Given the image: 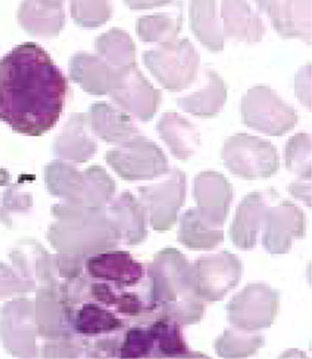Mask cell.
<instances>
[{"label": "cell", "mask_w": 312, "mask_h": 359, "mask_svg": "<svg viewBox=\"0 0 312 359\" xmlns=\"http://www.w3.org/2000/svg\"><path fill=\"white\" fill-rule=\"evenodd\" d=\"M154 355V339L148 327H133L125 332L119 347L122 358H146Z\"/></svg>", "instance_id": "obj_37"}, {"label": "cell", "mask_w": 312, "mask_h": 359, "mask_svg": "<svg viewBox=\"0 0 312 359\" xmlns=\"http://www.w3.org/2000/svg\"><path fill=\"white\" fill-rule=\"evenodd\" d=\"M35 303L28 298H17L0 312V339L9 353L15 357H38Z\"/></svg>", "instance_id": "obj_11"}, {"label": "cell", "mask_w": 312, "mask_h": 359, "mask_svg": "<svg viewBox=\"0 0 312 359\" xmlns=\"http://www.w3.org/2000/svg\"><path fill=\"white\" fill-rule=\"evenodd\" d=\"M186 176L178 168L167 172V179L151 186L139 187L140 202L149 215L150 226L157 232L169 231L178 219L184 205Z\"/></svg>", "instance_id": "obj_10"}, {"label": "cell", "mask_w": 312, "mask_h": 359, "mask_svg": "<svg viewBox=\"0 0 312 359\" xmlns=\"http://www.w3.org/2000/svg\"><path fill=\"white\" fill-rule=\"evenodd\" d=\"M221 17L225 34L249 44L259 43L265 34L261 18L246 0H223Z\"/></svg>", "instance_id": "obj_23"}, {"label": "cell", "mask_w": 312, "mask_h": 359, "mask_svg": "<svg viewBox=\"0 0 312 359\" xmlns=\"http://www.w3.org/2000/svg\"><path fill=\"white\" fill-rule=\"evenodd\" d=\"M190 28L196 38L210 51H221L225 35L216 17L215 0H190Z\"/></svg>", "instance_id": "obj_26"}, {"label": "cell", "mask_w": 312, "mask_h": 359, "mask_svg": "<svg viewBox=\"0 0 312 359\" xmlns=\"http://www.w3.org/2000/svg\"><path fill=\"white\" fill-rule=\"evenodd\" d=\"M156 129L174 156L181 161H188L200 144L195 126L176 112L164 114Z\"/></svg>", "instance_id": "obj_24"}, {"label": "cell", "mask_w": 312, "mask_h": 359, "mask_svg": "<svg viewBox=\"0 0 312 359\" xmlns=\"http://www.w3.org/2000/svg\"><path fill=\"white\" fill-rule=\"evenodd\" d=\"M193 286L196 296L207 302H218L238 286L242 275V264L229 251L197 258L191 264Z\"/></svg>", "instance_id": "obj_8"}, {"label": "cell", "mask_w": 312, "mask_h": 359, "mask_svg": "<svg viewBox=\"0 0 312 359\" xmlns=\"http://www.w3.org/2000/svg\"><path fill=\"white\" fill-rule=\"evenodd\" d=\"M194 197L201 221L210 229H220L229 215L234 190L223 175L204 171L194 180Z\"/></svg>", "instance_id": "obj_14"}, {"label": "cell", "mask_w": 312, "mask_h": 359, "mask_svg": "<svg viewBox=\"0 0 312 359\" xmlns=\"http://www.w3.org/2000/svg\"><path fill=\"white\" fill-rule=\"evenodd\" d=\"M44 177L46 189L53 196L69 203H83L85 177L78 168L62 160L53 161L45 168Z\"/></svg>", "instance_id": "obj_27"}, {"label": "cell", "mask_w": 312, "mask_h": 359, "mask_svg": "<svg viewBox=\"0 0 312 359\" xmlns=\"http://www.w3.org/2000/svg\"><path fill=\"white\" fill-rule=\"evenodd\" d=\"M286 168L301 180H311V137L308 134L292 136L286 145Z\"/></svg>", "instance_id": "obj_36"}, {"label": "cell", "mask_w": 312, "mask_h": 359, "mask_svg": "<svg viewBox=\"0 0 312 359\" xmlns=\"http://www.w3.org/2000/svg\"><path fill=\"white\" fill-rule=\"evenodd\" d=\"M178 240L191 250H212L223 241L220 229H210L201 221L196 208H190L180 219Z\"/></svg>", "instance_id": "obj_30"}, {"label": "cell", "mask_w": 312, "mask_h": 359, "mask_svg": "<svg viewBox=\"0 0 312 359\" xmlns=\"http://www.w3.org/2000/svg\"><path fill=\"white\" fill-rule=\"evenodd\" d=\"M144 62L165 89L181 91L194 83L200 56L189 40H174L157 49L146 51Z\"/></svg>", "instance_id": "obj_4"}, {"label": "cell", "mask_w": 312, "mask_h": 359, "mask_svg": "<svg viewBox=\"0 0 312 359\" xmlns=\"http://www.w3.org/2000/svg\"><path fill=\"white\" fill-rule=\"evenodd\" d=\"M255 3L262 13L268 14V17L271 19V22L278 19L281 0H255Z\"/></svg>", "instance_id": "obj_44"}, {"label": "cell", "mask_w": 312, "mask_h": 359, "mask_svg": "<svg viewBox=\"0 0 312 359\" xmlns=\"http://www.w3.org/2000/svg\"><path fill=\"white\" fill-rule=\"evenodd\" d=\"M279 304V292L265 283H251L228 304L229 322L242 331L265 330L275 322Z\"/></svg>", "instance_id": "obj_9"}, {"label": "cell", "mask_w": 312, "mask_h": 359, "mask_svg": "<svg viewBox=\"0 0 312 359\" xmlns=\"http://www.w3.org/2000/svg\"><path fill=\"white\" fill-rule=\"evenodd\" d=\"M181 29V17H171L169 14H152L140 18L136 24V33L145 43L167 44L176 40Z\"/></svg>", "instance_id": "obj_32"}, {"label": "cell", "mask_w": 312, "mask_h": 359, "mask_svg": "<svg viewBox=\"0 0 312 359\" xmlns=\"http://www.w3.org/2000/svg\"><path fill=\"white\" fill-rule=\"evenodd\" d=\"M67 80L35 43L15 46L0 60V120L18 134L38 137L56 126Z\"/></svg>", "instance_id": "obj_1"}, {"label": "cell", "mask_w": 312, "mask_h": 359, "mask_svg": "<svg viewBox=\"0 0 312 359\" xmlns=\"http://www.w3.org/2000/svg\"><path fill=\"white\" fill-rule=\"evenodd\" d=\"M32 208H33L32 194L22 192L19 190V186L9 184L3 196V205L0 208V219L3 224L11 229L13 215L28 213Z\"/></svg>", "instance_id": "obj_38"}, {"label": "cell", "mask_w": 312, "mask_h": 359, "mask_svg": "<svg viewBox=\"0 0 312 359\" xmlns=\"http://www.w3.org/2000/svg\"><path fill=\"white\" fill-rule=\"evenodd\" d=\"M22 29L34 36H56L65 24L64 6L45 3L43 0H24L18 11Z\"/></svg>", "instance_id": "obj_22"}, {"label": "cell", "mask_w": 312, "mask_h": 359, "mask_svg": "<svg viewBox=\"0 0 312 359\" xmlns=\"http://www.w3.org/2000/svg\"><path fill=\"white\" fill-rule=\"evenodd\" d=\"M84 266L90 278L112 283L119 291L139 285L145 275L144 266L122 250H108L89 256Z\"/></svg>", "instance_id": "obj_15"}, {"label": "cell", "mask_w": 312, "mask_h": 359, "mask_svg": "<svg viewBox=\"0 0 312 359\" xmlns=\"http://www.w3.org/2000/svg\"><path fill=\"white\" fill-rule=\"evenodd\" d=\"M69 73L74 83L91 95H105L112 89L117 69L99 55L78 53L72 57Z\"/></svg>", "instance_id": "obj_20"}, {"label": "cell", "mask_w": 312, "mask_h": 359, "mask_svg": "<svg viewBox=\"0 0 312 359\" xmlns=\"http://www.w3.org/2000/svg\"><path fill=\"white\" fill-rule=\"evenodd\" d=\"M98 144L90 129L86 114H74L67 120L62 134L56 137L54 144L56 156L62 161L86 163L94 156Z\"/></svg>", "instance_id": "obj_17"}, {"label": "cell", "mask_w": 312, "mask_h": 359, "mask_svg": "<svg viewBox=\"0 0 312 359\" xmlns=\"http://www.w3.org/2000/svg\"><path fill=\"white\" fill-rule=\"evenodd\" d=\"M262 243L273 255L289 252L295 238L305 236V215L295 203L284 200L264 212Z\"/></svg>", "instance_id": "obj_13"}, {"label": "cell", "mask_w": 312, "mask_h": 359, "mask_svg": "<svg viewBox=\"0 0 312 359\" xmlns=\"http://www.w3.org/2000/svg\"><path fill=\"white\" fill-rule=\"evenodd\" d=\"M45 3H49V4H56V6H63L64 4V0H43Z\"/></svg>", "instance_id": "obj_45"}, {"label": "cell", "mask_w": 312, "mask_h": 359, "mask_svg": "<svg viewBox=\"0 0 312 359\" xmlns=\"http://www.w3.org/2000/svg\"><path fill=\"white\" fill-rule=\"evenodd\" d=\"M150 312H159L180 325L199 323L205 314V302L197 297L193 286L191 264L175 248L156 253L148 266Z\"/></svg>", "instance_id": "obj_2"}, {"label": "cell", "mask_w": 312, "mask_h": 359, "mask_svg": "<svg viewBox=\"0 0 312 359\" xmlns=\"http://www.w3.org/2000/svg\"><path fill=\"white\" fill-rule=\"evenodd\" d=\"M241 116L246 126L268 136H281L295 128L299 116L273 89L255 86L241 101Z\"/></svg>", "instance_id": "obj_6"}, {"label": "cell", "mask_w": 312, "mask_h": 359, "mask_svg": "<svg viewBox=\"0 0 312 359\" xmlns=\"http://www.w3.org/2000/svg\"><path fill=\"white\" fill-rule=\"evenodd\" d=\"M70 13L79 27L98 28L112 18V0H70Z\"/></svg>", "instance_id": "obj_35"}, {"label": "cell", "mask_w": 312, "mask_h": 359, "mask_svg": "<svg viewBox=\"0 0 312 359\" xmlns=\"http://www.w3.org/2000/svg\"><path fill=\"white\" fill-rule=\"evenodd\" d=\"M85 259L86 258L65 255V253L56 255L54 256L56 275L65 280L78 278L79 276L83 275Z\"/></svg>", "instance_id": "obj_40"}, {"label": "cell", "mask_w": 312, "mask_h": 359, "mask_svg": "<svg viewBox=\"0 0 312 359\" xmlns=\"http://www.w3.org/2000/svg\"><path fill=\"white\" fill-rule=\"evenodd\" d=\"M264 337L242 330H226L215 342L216 353L223 358H244L264 346Z\"/></svg>", "instance_id": "obj_33"}, {"label": "cell", "mask_w": 312, "mask_h": 359, "mask_svg": "<svg viewBox=\"0 0 312 359\" xmlns=\"http://www.w3.org/2000/svg\"><path fill=\"white\" fill-rule=\"evenodd\" d=\"M95 49L101 59L117 70L136 64L134 41L123 29H112L100 35L95 41Z\"/></svg>", "instance_id": "obj_31"}, {"label": "cell", "mask_w": 312, "mask_h": 359, "mask_svg": "<svg viewBox=\"0 0 312 359\" xmlns=\"http://www.w3.org/2000/svg\"><path fill=\"white\" fill-rule=\"evenodd\" d=\"M289 192H290L292 196L305 201L307 203V206H310L311 203V185H310V181L305 182V180L300 179V181H297L295 184L289 186Z\"/></svg>", "instance_id": "obj_42"}, {"label": "cell", "mask_w": 312, "mask_h": 359, "mask_svg": "<svg viewBox=\"0 0 312 359\" xmlns=\"http://www.w3.org/2000/svg\"><path fill=\"white\" fill-rule=\"evenodd\" d=\"M106 163L126 181L156 179L170 170L162 149L141 135L108 151Z\"/></svg>", "instance_id": "obj_7"}, {"label": "cell", "mask_w": 312, "mask_h": 359, "mask_svg": "<svg viewBox=\"0 0 312 359\" xmlns=\"http://www.w3.org/2000/svg\"><path fill=\"white\" fill-rule=\"evenodd\" d=\"M88 120L93 134L109 144L122 145L140 135L139 129L130 116L106 102L91 105Z\"/></svg>", "instance_id": "obj_19"}, {"label": "cell", "mask_w": 312, "mask_h": 359, "mask_svg": "<svg viewBox=\"0 0 312 359\" xmlns=\"http://www.w3.org/2000/svg\"><path fill=\"white\" fill-rule=\"evenodd\" d=\"M58 283L40 286L37 301L34 302L38 334L45 339L73 336L67 325L65 309L59 294Z\"/></svg>", "instance_id": "obj_18"}, {"label": "cell", "mask_w": 312, "mask_h": 359, "mask_svg": "<svg viewBox=\"0 0 312 359\" xmlns=\"http://www.w3.org/2000/svg\"><path fill=\"white\" fill-rule=\"evenodd\" d=\"M265 208L266 200L262 192H251L240 203L230 229L231 241L240 250H251L256 246Z\"/></svg>", "instance_id": "obj_21"}, {"label": "cell", "mask_w": 312, "mask_h": 359, "mask_svg": "<svg viewBox=\"0 0 312 359\" xmlns=\"http://www.w3.org/2000/svg\"><path fill=\"white\" fill-rule=\"evenodd\" d=\"M180 323L170 317L157 314L156 320L149 325L151 336L154 339V355L165 358H183V357H201L202 354L190 352L185 342L184 334Z\"/></svg>", "instance_id": "obj_28"}, {"label": "cell", "mask_w": 312, "mask_h": 359, "mask_svg": "<svg viewBox=\"0 0 312 359\" xmlns=\"http://www.w3.org/2000/svg\"><path fill=\"white\" fill-rule=\"evenodd\" d=\"M109 94L123 110L143 121L154 118L162 102V93L146 80L136 64L117 70Z\"/></svg>", "instance_id": "obj_12"}, {"label": "cell", "mask_w": 312, "mask_h": 359, "mask_svg": "<svg viewBox=\"0 0 312 359\" xmlns=\"http://www.w3.org/2000/svg\"><path fill=\"white\" fill-rule=\"evenodd\" d=\"M106 215L117 230L120 241L136 246L148 237L145 208L130 192H123L108 203Z\"/></svg>", "instance_id": "obj_16"}, {"label": "cell", "mask_w": 312, "mask_h": 359, "mask_svg": "<svg viewBox=\"0 0 312 359\" xmlns=\"http://www.w3.org/2000/svg\"><path fill=\"white\" fill-rule=\"evenodd\" d=\"M273 28L286 39L311 40V0H282Z\"/></svg>", "instance_id": "obj_29"}, {"label": "cell", "mask_w": 312, "mask_h": 359, "mask_svg": "<svg viewBox=\"0 0 312 359\" xmlns=\"http://www.w3.org/2000/svg\"><path fill=\"white\" fill-rule=\"evenodd\" d=\"M83 206L94 208H106L112 201L115 192V182L100 166H91L84 171Z\"/></svg>", "instance_id": "obj_34"}, {"label": "cell", "mask_w": 312, "mask_h": 359, "mask_svg": "<svg viewBox=\"0 0 312 359\" xmlns=\"http://www.w3.org/2000/svg\"><path fill=\"white\" fill-rule=\"evenodd\" d=\"M35 290L37 282L27 280L18 271H14L6 264H0V299Z\"/></svg>", "instance_id": "obj_39"}, {"label": "cell", "mask_w": 312, "mask_h": 359, "mask_svg": "<svg viewBox=\"0 0 312 359\" xmlns=\"http://www.w3.org/2000/svg\"><path fill=\"white\" fill-rule=\"evenodd\" d=\"M174 0H124L128 8L133 11H143V9H151L157 6H167L173 3Z\"/></svg>", "instance_id": "obj_43"}, {"label": "cell", "mask_w": 312, "mask_h": 359, "mask_svg": "<svg viewBox=\"0 0 312 359\" xmlns=\"http://www.w3.org/2000/svg\"><path fill=\"white\" fill-rule=\"evenodd\" d=\"M221 158L231 174L245 180L268 179L280 168L276 147L268 141L247 134H236L228 139Z\"/></svg>", "instance_id": "obj_5"}, {"label": "cell", "mask_w": 312, "mask_h": 359, "mask_svg": "<svg viewBox=\"0 0 312 359\" xmlns=\"http://www.w3.org/2000/svg\"><path fill=\"white\" fill-rule=\"evenodd\" d=\"M56 217L48 240L59 253L88 258L112 250L120 242L106 208H94L63 201L51 208Z\"/></svg>", "instance_id": "obj_3"}, {"label": "cell", "mask_w": 312, "mask_h": 359, "mask_svg": "<svg viewBox=\"0 0 312 359\" xmlns=\"http://www.w3.org/2000/svg\"><path fill=\"white\" fill-rule=\"evenodd\" d=\"M296 94L299 96V99L301 101L302 104H307V107H310L311 101L307 99L305 93L307 95L311 96V70H310V65H307L305 69H302L300 74L296 78Z\"/></svg>", "instance_id": "obj_41"}, {"label": "cell", "mask_w": 312, "mask_h": 359, "mask_svg": "<svg viewBox=\"0 0 312 359\" xmlns=\"http://www.w3.org/2000/svg\"><path fill=\"white\" fill-rule=\"evenodd\" d=\"M207 76L205 88L191 95L180 97L178 105L194 116L210 118L221 111L228 99V88L215 72L207 70Z\"/></svg>", "instance_id": "obj_25"}]
</instances>
